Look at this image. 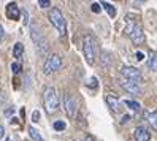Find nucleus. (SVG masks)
<instances>
[{
    "mask_svg": "<svg viewBox=\"0 0 157 141\" xmlns=\"http://www.w3.org/2000/svg\"><path fill=\"white\" fill-rule=\"evenodd\" d=\"M3 138V127H0V139Z\"/></svg>",
    "mask_w": 157,
    "mask_h": 141,
    "instance_id": "31",
    "label": "nucleus"
},
{
    "mask_svg": "<svg viewBox=\"0 0 157 141\" xmlns=\"http://www.w3.org/2000/svg\"><path fill=\"white\" fill-rule=\"evenodd\" d=\"M124 103H125V105H127L128 108H130L132 111H135V112H138V111L141 109V106H140V103H138V101H132V100H125Z\"/></svg>",
    "mask_w": 157,
    "mask_h": 141,
    "instance_id": "17",
    "label": "nucleus"
},
{
    "mask_svg": "<svg viewBox=\"0 0 157 141\" xmlns=\"http://www.w3.org/2000/svg\"><path fill=\"white\" fill-rule=\"evenodd\" d=\"M86 141H94V138H92V136H89V135H87V136H86Z\"/></svg>",
    "mask_w": 157,
    "mask_h": 141,
    "instance_id": "32",
    "label": "nucleus"
},
{
    "mask_svg": "<svg viewBox=\"0 0 157 141\" xmlns=\"http://www.w3.org/2000/svg\"><path fill=\"white\" fill-rule=\"evenodd\" d=\"M62 67V57L59 54H51L48 59H46L44 65H43V73L44 74H51L54 71H57Z\"/></svg>",
    "mask_w": 157,
    "mask_h": 141,
    "instance_id": "6",
    "label": "nucleus"
},
{
    "mask_svg": "<svg viewBox=\"0 0 157 141\" xmlns=\"http://www.w3.org/2000/svg\"><path fill=\"white\" fill-rule=\"evenodd\" d=\"M32 120H33V122H38V120H40V111H33Z\"/></svg>",
    "mask_w": 157,
    "mask_h": 141,
    "instance_id": "25",
    "label": "nucleus"
},
{
    "mask_svg": "<svg viewBox=\"0 0 157 141\" xmlns=\"http://www.w3.org/2000/svg\"><path fill=\"white\" fill-rule=\"evenodd\" d=\"M82 52H84L86 62L89 65H94L95 54H97V41L92 35H86L82 40Z\"/></svg>",
    "mask_w": 157,
    "mask_h": 141,
    "instance_id": "3",
    "label": "nucleus"
},
{
    "mask_svg": "<svg viewBox=\"0 0 157 141\" xmlns=\"http://www.w3.org/2000/svg\"><path fill=\"white\" fill-rule=\"evenodd\" d=\"M22 54H24V44L22 43H16L14 48H13V55L16 59H21Z\"/></svg>",
    "mask_w": 157,
    "mask_h": 141,
    "instance_id": "15",
    "label": "nucleus"
},
{
    "mask_svg": "<svg viewBox=\"0 0 157 141\" xmlns=\"http://www.w3.org/2000/svg\"><path fill=\"white\" fill-rule=\"evenodd\" d=\"M29 135H30V138L32 139H35V141H43V138H41V135L36 131L33 127H29Z\"/></svg>",
    "mask_w": 157,
    "mask_h": 141,
    "instance_id": "18",
    "label": "nucleus"
},
{
    "mask_svg": "<svg viewBox=\"0 0 157 141\" xmlns=\"http://www.w3.org/2000/svg\"><path fill=\"white\" fill-rule=\"evenodd\" d=\"M38 5H40V8H49L51 2H49V0H40Z\"/></svg>",
    "mask_w": 157,
    "mask_h": 141,
    "instance_id": "24",
    "label": "nucleus"
},
{
    "mask_svg": "<svg viewBox=\"0 0 157 141\" xmlns=\"http://www.w3.org/2000/svg\"><path fill=\"white\" fill-rule=\"evenodd\" d=\"M121 86L124 90H127L128 93H132V95H140L141 93V87H140V84H136L133 81H128V79H124L121 82Z\"/></svg>",
    "mask_w": 157,
    "mask_h": 141,
    "instance_id": "9",
    "label": "nucleus"
},
{
    "mask_svg": "<svg viewBox=\"0 0 157 141\" xmlns=\"http://www.w3.org/2000/svg\"><path fill=\"white\" fill-rule=\"evenodd\" d=\"M48 17H49V22L56 27L57 33L60 36H65V33H67V22H65V17H63V14H62V11L59 10V8H51Z\"/></svg>",
    "mask_w": 157,
    "mask_h": 141,
    "instance_id": "2",
    "label": "nucleus"
},
{
    "mask_svg": "<svg viewBox=\"0 0 157 141\" xmlns=\"http://www.w3.org/2000/svg\"><path fill=\"white\" fill-rule=\"evenodd\" d=\"M100 65H101V68H106V67L111 65V57H109V54H106V52L100 54Z\"/></svg>",
    "mask_w": 157,
    "mask_h": 141,
    "instance_id": "14",
    "label": "nucleus"
},
{
    "mask_svg": "<svg viewBox=\"0 0 157 141\" xmlns=\"http://www.w3.org/2000/svg\"><path fill=\"white\" fill-rule=\"evenodd\" d=\"M5 36V30H3V27L0 25V41H2V38Z\"/></svg>",
    "mask_w": 157,
    "mask_h": 141,
    "instance_id": "28",
    "label": "nucleus"
},
{
    "mask_svg": "<svg viewBox=\"0 0 157 141\" xmlns=\"http://www.w3.org/2000/svg\"><path fill=\"white\" fill-rule=\"evenodd\" d=\"M121 74H122L125 79L133 81V82H136V84H140L141 79H143V78H141V71L138 70V68H135V67H122Z\"/></svg>",
    "mask_w": 157,
    "mask_h": 141,
    "instance_id": "7",
    "label": "nucleus"
},
{
    "mask_svg": "<svg viewBox=\"0 0 157 141\" xmlns=\"http://www.w3.org/2000/svg\"><path fill=\"white\" fill-rule=\"evenodd\" d=\"M106 103H108V106L111 108L113 112H119V109H121V103H119V100L113 95H106Z\"/></svg>",
    "mask_w": 157,
    "mask_h": 141,
    "instance_id": "12",
    "label": "nucleus"
},
{
    "mask_svg": "<svg viewBox=\"0 0 157 141\" xmlns=\"http://www.w3.org/2000/svg\"><path fill=\"white\" fill-rule=\"evenodd\" d=\"M2 103H3V95L0 93V105H2Z\"/></svg>",
    "mask_w": 157,
    "mask_h": 141,
    "instance_id": "33",
    "label": "nucleus"
},
{
    "mask_svg": "<svg viewBox=\"0 0 157 141\" xmlns=\"http://www.w3.org/2000/svg\"><path fill=\"white\" fill-rule=\"evenodd\" d=\"M6 141H16V136H8Z\"/></svg>",
    "mask_w": 157,
    "mask_h": 141,
    "instance_id": "30",
    "label": "nucleus"
},
{
    "mask_svg": "<svg viewBox=\"0 0 157 141\" xmlns=\"http://www.w3.org/2000/svg\"><path fill=\"white\" fill-rule=\"evenodd\" d=\"M97 84H98V82H97V78L94 76V78H90V79H89L87 87H94V89H95V87H97Z\"/></svg>",
    "mask_w": 157,
    "mask_h": 141,
    "instance_id": "22",
    "label": "nucleus"
},
{
    "mask_svg": "<svg viewBox=\"0 0 157 141\" xmlns=\"http://www.w3.org/2000/svg\"><path fill=\"white\" fill-rule=\"evenodd\" d=\"M30 38L33 40L35 46H36V49H38V52L41 55H46L49 51V46H48V41H46L43 38V35L38 32V29H36V25H32L30 27Z\"/></svg>",
    "mask_w": 157,
    "mask_h": 141,
    "instance_id": "5",
    "label": "nucleus"
},
{
    "mask_svg": "<svg viewBox=\"0 0 157 141\" xmlns=\"http://www.w3.org/2000/svg\"><path fill=\"white\" fill-rule=\"evenodd\" d=\"M67 124L63 120H56L54 122V130H57V131H62V130H65Z\"/></svg>",
    "mask_w": 157,
    "mask_h": 141,
    "instance_id": "19",
    "label": "nucleus"
},
{
    "mask_svg": "<svg viewBox=\"0 0 157 141\" xmlns=\"http://www.w3.org/2000/svg\"><path fill=\"white\" fill-rule=\"evenodd\" d=\"M147 122L151 124V127L154 130H157V111H152V112H147Z\"/></svg>",
    "mask_w": 157,
    "mask_h": 141,
    "instance_id": "16",
    "label": "nucleus"
},
{
    "mask_svg": "<svg viewBox=\"0 0 157 141\" xmlns=\"http://www.w3.org/2000/svg\"><path fill=\"white\" fill-rule=\"evenodd\" d=\"M43 101H44V109L48 114H54L59 109V97L54 87H46L43 92Z\"/></svg>",
    "mask_w": 157,
    "mask_h": 141,
    "instance_id": "1",
    "label": "nucleus"
},
{
    "mask_svg": "<svg viewBox=\"0 0 157 141\" xmlns=\"http://www.w3.org/2000/svg\"><path fill=\"white\" fill-rule=\"evenodd\" d=\"M62 105H63V109H65V112L68 114V117H73L75 116V111H76V103L75 100H73V97L70 95V93H63V98H62Z\"/></svg>",
    "mask_w": 157,
    "mask_h": 141,
    "instance_id": "8",
    "label": "nucleus"
},
{
    "mask_svg": "<svg viewBox=\"0 0 157 141\" xmlns=\"http://www.w3.org/2000/svg\"><path fill=\"white\" fill-rule=\"evenodd\" d=\"M100 5L103 6V10L108 13V16H109V17H114V16H116V8H114L111 3H109V2H101Z\"/></svg>",
    "mask_w": 157,
    "mask_h": 141,
    "instance_id": "13",
    "label": "nucleus"
},
{
    "mask_svg": "<svg viewBox=\"0 0 157 141\" xmlns=\"http://www.w3.org/2000/svg\"><path fill=\"white\" fill-rule=\"evenodd\" d=\"M136 59H138V60H143V59H144V54H143L141 51H138V52H136Z\"/></svg>",
    "mask_w": 157,
    "mask_h": 141,
    "instance_id": "27",
    "label": "nucleus"
},
{
    "mask_svg": "<svg viewBox=\"0 0 157 141\" xmlns=\"http://www.w3.org/2000/svg\"><path fill=\"white\" fill-rule=\"evenodd\" d=\"M149 68H151L152 71H157V54H154L152 57H151V60H149Z\"/></svg>",
    "mask_w": 157,
    "mask_h": 141,
    "instance_id": "20",
    "label": "nucleus"
},
{
    "mask_svg": "<svg viewBox=\"0 0 157 141\" xmlns=\"http://www.w3.org/2000/svg\"><path fill=\"white\" fill-rule=\"evenodd\" d=\"M22 16H24V21H22V22H24V25H27V24H29V19H27V17H29V14H27L25 10L22 11Z\"/></svg>",
    "mask_w": 157,
    "mask_h": 141,
    "instance_id": "26",
    "label": "nucleus"
},
{
    "mask_svg": "<svg viewBox=\"0 0 157 141\" xmlns=\"http://www.w3.org/2000/svg\"><path fill=\"white\" fill-rule=\"evenodd\" d=\"M92 11H94V13H100V11H101V6H100L98 2H94V3H92Z\"/></svg>",
    "mask_w": 157,
    "mask_h": 141,
    "instance_id": "23",
    "label": "nucleus"
},
{
    "mask_svg": "<svg viewBox=\"0 0 157 141\" xmlns=\"http://www.w3.org/2000/svg\"><path fill=\"white\" fill-rule=\"evenodd\" d=\"M11 71H13L14 74L21 73V63H19V62H14V63H11Z\"/></svg>",
    "mask_w": 157,
    "mask_h": 141,
    "instance_id": "21",
    "label": "nucleus"
},
{
    "mask_svg": "<svg viewBox=\"0 0 157 141\" xmlns=\"http://www.w3.org/2000/svg\"><path fill=\"white\" fill-rule=\"evenodd\" d=\"M6 16L10 17V19H13V21H17V19H19L21 11H19V8H17V5H16L14 2H11V3L6 5Z\"/></svg>",
    "mask_w": 157,
    "mask_h": 141,
    "instance_id": "11",
    "label": "nucleus"
},
{
    "mask_svg": "<svg viewBox=\"0 0 157 141\" xmlns=\"http://www.w3.org/2000/svg\"><path fill=\"white\" fill-rule=\"evenodd\" d=\"M13 112H14V108H10V109H6V111H5V114H6V116H11Z\"/></svg>",
    "mask_w": 157,
    "mask_h": 141,
    "instance_id": "29",
    "label": "nucleus"
},
{
    "mask_svg": "<svg viewBox=\"0 0 157 141\" xmlns=\"http://www.w3.org/2000/svg\"><path fill=\"white\" fill-rule=\"evenodd\" d=\"M125 35L130 38L135 44H141L144 43V33L141 30V27L138 25L135 21H127V25H125Z\"/></svg>",
    "mask_w": 157,
    "mask_h": 141,
    "instance_id": "4",
    "label": "nucleus"
},
{
    "mask_svg": "<svg viewBox=\"0 0 157 141\" xmlns=\"http://www.w3.org/2000/svg\"><path fill=\"white\" fill-rule=\"evenodd\" d=\"M135 139L136 141H149L151 139V133L144 125H140L135 128Z\"/></svg>",
    "mask_w": 157,
    "mask_h": 141,
    "instance_id": "10",
    "label": "nucleus"
}]
</instances>
